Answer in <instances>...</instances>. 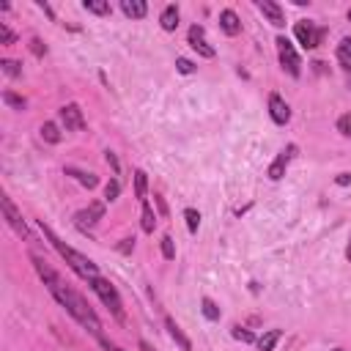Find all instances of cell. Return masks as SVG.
Listing matches in <instances>:
<instances>
[{
	"mask_svg": "<svg viewBox=\"0 0 351 351\" xmlns=\"http://www.w3.org/2000/svg\"><path fill=\"white\" fill-rule=\"evenodd\" d=\"M30 261H33V269H36V274L44 280V285H47V291L52 293V299L82 326V329H88L90 335H96V337H101V321H99V315L93 313V307L88 304V299L77 291V288H71L44 258H38V255H30Z\"/></svg>",
	"mask_w": 351,
	"mask_h": 351,
	"instance_id": "cell-1",
	"label": "cell"
},
{
	"mask_svg": "<svg viewBox=\"0 0 351 351\" xmlns=\"http://www.w3.org/2000/svg\"><path fill=\"white\" fill-rule=\"evenodd\" d=\"M38 225H41V233H44V239L52 244V250H55V252H58V255H60V258L69 263V269H71V271H74L80 280L90 282L93 277H99V266H96L90 258H85L82 252H77L74 247H69L66 241H60V239L52 233V228H49V225H44V219H41Z\"/></svg>",
	"mask_w": 351,
	"mask_h": 351,
	"instance_id": "cell-2",
	"label": "cell"
},
{
	"mask_svg": "<svg viewBox=\"0 0 351 351\" xmlns=\"http://www.w3.org/2000/svg\"><path fill=\"white\" fill-rule=\"evenodd\" d=\"M88 285H90V288H93V293L107 304V310H110V313L123 324V321H126V313H123V302H121V296H118L115 285H112L110 280H104L101 274H99V277H93Z\"/></svg>",
	"mask_w": 351,
	"mask_h": 351,
	"instance_id": "cell-3",
	"label": "cell"
},
{
	"mask_svg": "<svg viewBox=\"0 0 351 351\" xmlns=\"http://www.w3.org/2000/svg\"><path fill=\"white\" fill-rule=\"evenodd\" d=\"M293 36H296V41H299L304 49H318L321 41H324V36H326V27L315 25L313 19H299V22L293 25Z\"/></svg>",
	"mask_w": 351,
	"mask_h": 351,
	"instance_id": "cell-4",
	"label": "cell"
},
{
	"mask_svg": "<svg viewBox=\"0 0 351 351\" xmlns=\"http://www.w3.org/2000/svg\"><path fill=\"white\" fill-rule=\"evenodd\" d=\"M277 58H280V66L291 74V77H299L302 74V58H299V52H296V47L285 38V36H277Z\"/></svg>",
	"mask_w": 351,
	"mask_h": 351,
	"instance_id": "cell-5",
	"label": "cell"
},
{
	"mask_svg": "<svg viewBox=\"0 0 351 351\" xmlns=\"http://www.w3.org/2000/svg\"><path fill=\"white\" fill-rule=\"evenodd\" d=\"M0 203H3V214H5V222L11 225V230H14L16 236H22L25 241H33V233H30L25 217H22L19 208L11 203V197H8V195H0Z\"/></svg>",
	"mask_w": 351,
	"mask_h": 351,
	"instance_id": "cell-6",
	"label": "cell"
},
{
	"mask_svg": "<svg viewBox=\"0 0 351 351\" xmlns=\"http://www.w3.org/2000/svg\"><path fill=\"white\" fill-rule=\"evenodd\" d=\"M60 123L66 126V132H82V129L88 126V123H85V115H82V110H80L77 101H69V104L60 107Z\"/></svg>",
	"mask_w": 351,
	"mask_h": 351,
	"instance_id": "cell-7",
	"label": "cell"
},
{
	"mask_svg": "<svg viewBox=\"0 0 351 351\" xmlns=\"http://www.w3.org/2000/svg\"><path fill=\"white\" fill-rule=\"evenodd\" d=\"M296 151H299V148L291 143V145H285V148H282V151L274 156V162L269 165V178H271V181H280V178L285 176V170H288V165L293 162Z\"/></svg>",
	"mask_w": 351,
	"mask_h": 351,
	"instance_id": "cell-8",
	"label": "cell"
},
{
	"mask_svg": "<svg viewBox=\"0 0 351 351\" xmlns=\"http://www.w3.org/2000/svg\"><path fill=\"white\" fill-rule=\"evenodd\" d=\"M186 41H189V47H192L200 58H214V55H217L214 47L206 41V30H203V25H192L189 33H186Z\"/></svg>",
	"mask_w": 351,
	"mask_h": 351,
	"instance_id": "cell-9",
	"label": "cell"
},
{
	"mask_svg": "<svg viewBox=\"0 0 351 351\" xmlns=\"http://www.w3.org/2000/svg\"><path fill=\"white\" fill-rule=\"evenodd\" d=\"M101 217H104V203H90L88 208H82V211L74 214V225L80 230H90Z\"/></svg>",
	"mask_w": 351,
	"mask_h": 351,
	"instance_id": "cell-10",
	"label": "cell"
},
{
	"mask_svg": "<svg viewBox=\"0 0 351 351\" xmlns=\"http://www.w3.org/2000/svg\"><path fill=\"white\" fill-rule=\"evenodd\" d=\"M269 115L277 126H285L291 121V107L280 93H269Z\"/></svg>",
	"mask_w": 351,
	"mask_h": 351,
	"instance_id": "cell-11",
	"label": "cell"
},
{
	"mask_svg": "<svg viewBox=\"0 0 351 351\" xmlns=\"http://www.w3.org/2000/svg\"><path fill=\"white\" fill-rule=\"evenodd\" d=\"M255 5H258V11H261L274 27H282V25H285V14H282V8H280L277 3H271V0H258Z\"/></svg>",
	"mask_w": 351,
	"mask_h": 351,
	"instance_id": "cell-12",
	"label": "cell"
},
{
	"mask_svg": "<svg viewBox=\"0 0 351 351\" xmlns=\"http://www.w3.org/2000/svg\"><path fill=\"white\" fill-rule=\"evenodd\" d=\"M335 55H337V63H340V69H343V74H346V82H348V88H351V38H348V36L340 38Z\"/></svg>",
	"mask_w": 351,
	"mask_h": 351,
	"instance_id": "cell-13",
	"label": "cell"
},
{
	"mask_svg": "<svg viewBox=\"0 0 351 351\" xmlns=\"http://www.w3.org/2000/svg\"><path fill=\"white\" fill-rule=\"evenodd\" d=\"M219 27H222L225 36H239L241 33V19L236 16V11L225 8V11H219Z\"/></svg>",
	"mask_w": 351,
	"mask_h": 351,
	"instance_id": "cell-14",
	"label": "cell"
},
{
	"mask_svg": "<svg viewBox=\"0 0 351 351\" xmlns=\"http://www.w3.org/2000/svg\"><path fill=\"white\" fill-rule=\"evenodd\" d=\"M165 329H167V335L176 340V346H178L181 351H192V343H189V337L181 332V326H178L173 318H165Z\"/></svg>",
	"mask_w": 351,
	"mask_h": 351,
	"instance_id": "cell-15",
	"label": "cell"
},
{
	"mask_svg": "<svg viewBox=\"0 0 351 351\" xmlns=\"http://www.w3.org/2000/svg\"><path fill=\"white\" fill-rule=\"evenodd\" d=\"M159 25H162V30H167V33H173L176 27H178V5H165L162 8V14H159Z\"/></svg>",
	"mask_w": 351,
	"mask_h": 351,
	"instance_id": "cell-16",
	"label": "cell"
},
{
	"mask_svg": "<svg viewBox=\"0 0 351 351\" xmlns=\"http://www.w3.org/2000/svg\"><path fill=\"white\" fill-rule=\"evenodd\" d=\"M121 11L129 16V19H143L148 14V5L143 0H121Z\"/></svg>",
	"mask_w": 351,
	"mask_h": 351,
	"instance_id": "cell-17",
	"label": "cell"
},
{
	"mask_svg": "<svg viewBox=\"0 0 351 351\" xmlns=\"http://www.w3.org/2000/svg\"><path fill=\"white\" fill-rule=\"evenodd\" d=\"M280 337H282L280 329H269L266 335H261V337L255 340V346H258V351H274V346L280 343Z\"/></svg>",
	"mask_w": 351,
	"mask_h": 351,
	"instance_id": "cell-18",
	"label": "cell"
},
{
	"mask_svg": "<svg viewBox=\"0 0 351 351\" xmlns=\"http://www.w3.org/2000/svg\"><path fill=\"white\" fill-rule=\"evenodd\" d=\"M66 176H71V178H77L82 186H88V189H93L96 184H99V178H96V173H85V170H80V167H66Z\"/></svg>",
	"mask_w": 351,
	"mask_h": 351,
	"instance_id": "cell-19",
	"label": "cell"
},
{
	"mask_svg": "<svg viewBox=\"0 0 351 351\" xmlns=\"http://www.w3.org/2000/svg\"><path fill=\"white\" fill-rule=\"evenodd\" d=\"M145 192H148V176L143 173V170H134V195H137V200L140 203H145L148 197H145Z\"/></svg>",
	"mask_w": 351,
	"mask_h": 351,
	"instance_id": "cell-20",
	"label": "cell"
},
{
	"mask_svg": "<svg viewBox=\"0 0 351 351\" xmlns=\"http://www.w3.org/2000/svg\"><path fill=\"white\" fill-rule=\"evenodd\" d=\"M82 8L88 11V14H96V16H107L112 8H110V3H101V0H85L82 3Z\"/></svg>",
	"mask_w": 351,
	"mask_h": 351,
	"instance_id": "cell-21",
	"label": "cell"
},
{
	"mask_svg": "<svg viewBox=\"0 0 351 351\" xmlns=\"http://www.w3.org/2000/svg\"><path fill=\"white\" fill-rule=\"evenodd\" d=\"M200 310H203V315H206L208 321H219V315H222V313H219V307H217V302H214V299H208V296H203V299H200Z\"/></svg>",
	"mask_w": 351,
	"mask_h": 351,
	"instance_id": "cell-22",
	"label": "cell"
},
{
	"mask_svg": "<svg viewBox=\"0 0 351 351\" xmlns=\"http://www.w3.org/2000/svg\"><path fill=\"white\" fill-rule=\"evenodd\" d=\"M41 137L47 140V143H60V129H58V123H52V121H47V123H41Z\"/></svg>",
	"mask_w": 351,
	"mask_h": 351,
	"instance_id": "cell-23",
	"label": "cell"
},
{
	"mask_svg": "<svg viewBox=\"0 0 351 351\" xmlns=\"http://www.w3.org/2000/svg\"><path fill=\"white\" fill-rule=\"evenodd\" d=\"M140 217H143V230H145V233H154V228H156V214H154V208L148 206V200L143 203V214H140Z\"/></svg>",
	"mask_w": 351,
	"mask_h": 351,
	"instance_id": "cell-24",
	"label": "cell"
},
{
	"mask_svg": "<svg viewBox=\"0 0 351 351\" xmlns=\"http://www.w3.org/2000/svg\"><path fill=\"white\" fill-rule=\"evenodd\" d=\"M184 219H186L189 233H197V228H200V211L197 208H184Z\"/></svg>",
	"mask_w": 351,
	"mask_h": 351,
	"instance_id": "cell-25",
	"label": "cell"
},
{
	"mask_svg": "<svg viewBox=\"0 0 351 351\" xmlns=\"http://www.w3.org/2000/svg\"><path fill=\"white\" fill-rule=\"evenodd\" d=\"M118 195H121V184H118V178H110L104 186V200L112 203V200H118Z\"/></svg>",
	"mask_w": 351,
	"mask_h": 351,
	"instance_id": "cell-26",
	"label": "cell"
},
{
	"mask_svg": "<svg viewBox=\"0 0 351 351\" xmlns=\"http://www.w3.org/2000/svg\"><path fill=\"white\" fill-rule=\"evenodd\" d=\"M159 247H162V255H165V261H173V258H176V241H173V236H162Z\"/></svg>",
	"mask_w": 351,
	"mask_h": 351,
	"instance_id": "cell-27",
	"label": "cell"
},
{
	"mask_svg": "<svg viewBox=\"0 0 351 351\" xmlns=\"http://www.w3.org/2000/svg\"><path fill=\"white\" fill-rule=\"evenodd\" d=\"M3 101H5L8 107H14V110H25V99L16 96V93H11V90H3Z\"/></svg>",
	"mask_w": 351,
	"mask_h": 351,
	"instance_id": "cell-28",
	"label": "cell"
},
{
	"mask_svg": "<svg viewBox=\"0 0 351 351\" xmlns=\"http://www.w3.org/2000/svg\"><path fill=\"white\" fill-rule=\"evenodd\" d=\"M0 66H3V71H5L8 77H19V74H22V66H19L16 60H8V58H5V60H0Z\"/></svg>",
	"mask_w": 351,
	"mask_h": 351,
	"instance_id": "cell-29",
	"label": "cell"
},
{
	"mask_svg": "<svg viewBox=\"0 0 351 351\" xmlns=\"http://www.w3.org/2000/svg\"><path fill=\"white\" fill-rule=\"evenodd\" d=\"M236 340H241V343H255V335L250 332V329H244V326H233V332H230Z\"/></svg>",
	"mask_w": 351,
	"mask_h": 351,
	"instance_id": "cell-30",
	"label": "cell"
},
{
	"mask_svg": "<svg viewBox=\"0 0 351 351\" xmlns=\"http://www.w3.org/2000/svg\"><path fill=\"white\" fill-rule=\"evenodd\" d=\"M337 132H340V134H346V137H351V112L337 118Z\"/></svg>",
	"mask_w": 351,
	"mask_h": 351,
	"instance_id": "cell-31",
	"label": "cell"
},
{
	"mask_svg": "<svg viewBox=\"0 0 351 351\" xmlns=\"http://www.w3.org/2000/svg\"><path fill=\"white\" fill-rule=\"evenodd\" d=\"M176 69H178L181 74H192V71H195V63L186 60V58H178V60H176Z\"/></svg>",
	"mask_w": 351,
	"mask_h": 351,
	"instance_id": "cell-32",
	"label": "cell"
},
{
	"mask_svg": "<svg viewBox=\"0 0 351 351\" xmlns=\"http://www.w3.org/2000/svg\"><path fill=\"white\" fill-rule=\"evenodd\" d=\"M0 38H3V44H14V41H16V36L8 30L5 22H0Z\"/></svg>",
	"mask_w": 351,
	"mask_h": 351,
	"instance_id": "cell-33",
	"label": "cell"
},
{
	"mask_svg": "<svg viewBox=\"0 0 351 351\" xmlns=\"http://www.w3.org/2000/svg\"><path fill=\"white\" fill-rule=\"evenodd\" d=\"M104 159H107V165L112 167V173H118V170H121V165H118V159H115V154H112V151H104Z\"/></svg>",
	"mask_w": 351,
	"mask_h": 351,
	"instance_id": "cell-34",
	"label": "cell"
},
{
	"mask_svg": "<svg viewBox=\"0 0 351 351\" xmlns=\"http://www.w3.org/2000/svg\"><path fill=\"white\" fill-rule=\"evenodd\" d=\"M30 49H33V52H36V55H38V58H41V55H44V52H47V49H44V47H41V41H38V38H30Z\"/></svg>",
	"mask_w": 351,
	"mask_h": 351,
	"instance_id": "cell-35",
	"label": "cell"
},
{
	"mask_svg": "<svg viewBox=\"0 0 351 351\" xmlns=\"http://www.w3.org/2000/svg\"><path fill=\"white\" fill-rule=\"evenodd\" d=\"M132 247H134V239H123V241L118 244V250H121V252H132Z\"/></svg>",
	"mask_w": 351,
	"mask_h": 351,
	"instance_id": "cell-36",
	"label": "cell"
},
{
	"mask_svg": "<svg viewBox=\"0 0 351 351\" xmlns=\"http://www.w3.org/2000/svg\"><path fill=\"white\" fill-rule=\"evenodd\" d=\"M99 343H101V348H104V351H123V348H118L115 343H110V340H104V337H99Z\"/></svg>",
	"mask_w": 351,
	"mask_h": 351,
	"instance_id": "cell-37",
	"label": "cell"
},
{
	"mask_svg": "<svg viewBox=\"0 0 351 351\" xmlns=\"http://www.w3.org/2000/svg\"><path fill=\"white\" fill-rule=\"evenodd\" d=\"M337 184H340V186L351 184V176H348V173H340V176H337Z\"/></svg>",
	"mask_w": 351,
	"mask_h": 351,
	"instance_id": "cell-38",
	"label": "cell"
},
{
	"mask_svg": "<svg viewBox=\"0 0 351 351\" xmlns=\"http://www.w3.org/2000/svg\"><path fill=\"white\" fill-rule=\"evenodd\" d=\"M140 351H154V348H151V343H145V340H140Z\"/></svg>",
	"mask_w": 351,
	"mask_h": 351,
	"instance_id": "cell-39",
	"label": "cell"
},
{
	"mask_svg": "<svg viewBox=\"0 0 351 351\" xmlns=\"http://www.w3.org/2000/svg\"><path fill=\"white\" fill-rule=\"evenodd\" d=\"M346 258L351 261V236H348V247H346Z\"/></svg>",
	"mask_w": 351,
	"mask_h": 351,
	"instance_id": "cell-40",
	"label": "cell"
},
{
	"mask_svg": "<svg viewBox=\"0 0 351 351\" xmlns=\"http://www.w3.org/2000/svg\"><path fill=\"white\" fill-rule=\"evenodd\" d=\"M346 16H348V22H351V8H348V14H346Z\"/></svg>",
	"mask_w": 351,
	"mask_h": 351,
	"instance_id": "cell-41",
	"label": "cell"
}]
</instances>
